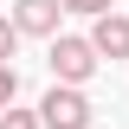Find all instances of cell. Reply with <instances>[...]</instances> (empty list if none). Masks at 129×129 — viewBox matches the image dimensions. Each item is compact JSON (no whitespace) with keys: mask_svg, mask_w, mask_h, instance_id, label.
Segmentation results:
<instances>
[{"mask_svg":"<svg viewBox=\"0 0 129 129\" xmlns=\"http://www.w3.org/2000/svg\"><path fill=\"white\" fill-rule=\"evenodd\" d=\"M45 64H52V84H71V90H84V84L97 78V45L90 39H78V32H58V39H52L45 45Z\"/></svg>","mask_w":129,"mask_h":129,"instance_id":"6da1fadb","label":"cell"},{"mask_svg":"<svg viewBox=\"0 0 129 129\" xmlns=\"http://www.w3.org/2000/svg\"><path fill=\"white\" fill-rule=\"evenodd\" d=\"M90 97L84 90H71V84H52L45 97H39V123L45 129H90Z\"/></svg>","mask_w":129,"mask_h":129,"instance_id":"7a4b0ae2","label":"cell"},{"mask_svg":"<svg viewBox=\"0 0 129 129\" xmlns=\"http://www.w3.org/2000/svg\"><path fill=\"white\" fill-rule=\"evenodd\" d=\"M19 26V39H58V19H64V0H13V13H7Z\"/></svg>","mask_w":129,"mask_h":129,"instance_id":"3957f363","label":"cell"},{"mask_svg":"<svg viewBox=\"0 0 129 129\" xmlns=\"http://www.w3.org/2000/svg\"><path fill=\"white\" fill-rule=\"evenodd\" d=\"M90 45H97V58H129V13L90 19Z\"/></svg>","mask_w":129,"mask_h":129,"instance_id":"277c9868","label":"cell"},{"mask_svg":"<svg viewBox=\"0 0 129 129\" xmlns=\"http://www.w3.org/2000/svg\"><path fill=\"white\" fill-rule=\"evenodd\" d=\"M64 13H84V19H103V13H116V0H64Z\"/></svg>","mask_w":129,"mask_h":129,"instance_id":"5b68a950","label":"cell"},{"mask_svg":"<svg viewBox=\"0 0 129 129\" xmlns=\"http://www.w3.org/2000/svg\"><path fill=\"white\" fill-rule=\"evenodd\" d=\"M13 97H19V71H13V64H0V116L13 110Z\"/></svg>","mask_w":129,"mask_h":129,"instance_id":"8992f818","label":"cell"},{"mask_svg":"<svg viewBox=\"0 0 129 129\" xmlns=\"http://www.w3.org/2000/svg\"><path fill=\"white\" fill-rule=\"evenodd\" d=\"M0 129H45V123H39V110H7Z\"/></svg>","mask_w":129,"mask_h":129,"instance_id":"52a82bcc","label":"cell"},{"mask_svg":"<svg viewBox=\"0 0 129 129\" xmlns=\"http://www.w3.org/2000/svg\"><path fill=\"white\" fill-rule=\"evenodd\" d=\"M13 52H19V26H13V19H0V64L13 58Z\"/></svg>","mask_w":129,"mask_h":129,"instance_id":"ba28073f","label":"cell"},{"mask_svg":"<svg viewBox=\"0 0 129 129\" xmlns=\"http://www.w3.org/2000/svg\"><path fill=\"white\" fill-rule=\"evenodd\" d=\"M0 7H7V0H0Z\"/></svg>","mask_w":129,"mask_h":129,"instance_id":"9c48e42d","label":"cell"}]
</instances>
